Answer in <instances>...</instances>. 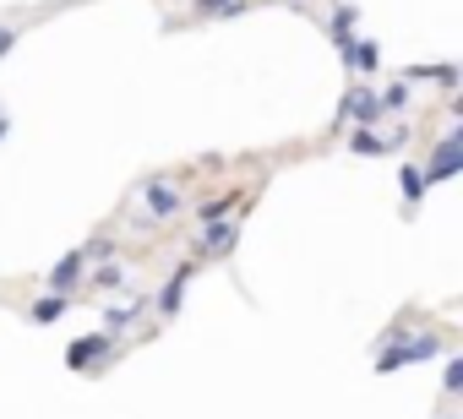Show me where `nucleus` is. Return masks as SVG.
I'll return each instance as SVG.
<instances>
[{"mask_svg":"<svg viewBox=\"0 0 463 419\" xmlns=\"http://www.w3.org/2000/svg\"><path fill=\"white\" fill-rule=\"evenodd\" d=\"M175 207H180L175 180H147V185H142V219H169Z\"/></svg>","mask_w":463,"mask_h":419,"instance_id":"nucleus-1","label":"nucleus"},{"mask_svg":"<svg viewBox=\"0 0 463 419\" xmlns=\"http://www.w3.org/2000/svg\"><path fill=\"white\" fill-rule=\"evenodd\" d=\"M104 349H109V338H104V332L77 338V343L66 349V365H71V370H88V365H99V359H104Z\"/></svg>","mask_w":463,"mask_h":419,"instance_id":"nucleus-2","label":"nucleus"},{"mask_svg":"<svg viewBox=\"0 0 463 419\" xmlns=\"http://www.w3.org/2000/svg\"><path fill=\"white\" fill-rule=\"evenodd\" d=\"M344 109H349V115H354V120H360V126H365V131H371V120H382V115H387V109H382V98H376V93H371V88H354V93H349V104H344Z\"/></svg>","mask_w":463,"mask_h":419,"instance_id":"nucleus-3","label":"nucleus"},{"mask_svg":"<svg viewBox=\"0 0 463 419\" xmlns=\"http://www.w3.org/2000/svg\"><path fill=\"white\" fill-rule=\"evenodd\" d=\"M71 284H82V251L61 256L55 273H50V294H71Z\"/></svg>","mask_w":463,"mask_h":419,"instance_id":"nucleus-4","label":"nucleus"},{"mask_svg":"<svg viewBox=\"0 0 463 419\" xmlns=\"http://www.w3.org/2000/svg\"><path fill=\"white\" fill-rule=\"evenodd\" d=\"M185 284H191V267H180V273L164 284V294H158V311H164V316H175V311H180V300H185Z\"/></svg>","mask_w":463,"mask_h":419,"instance_id":"nucleus-5","label":"nucleus"},{"mask_svg":"<svg viewBox=\"0 0 463 419\" xmlns=\"http://www.w3.org/2000/svg\"><path fill=\"white\" fill-rule=\"evenodd\" d=\"M196 246H202L207 256H223L229 246H235V224H213V229H207V235L196 240Z\"/></svg>","mask_w":463,"mask_h":419,"instance_id":"nucleus-6","label":"nucleus"},{"mask_svg":"<svg viewBox=\"0 0 463 419\" xmlns=\"http://www.w3.org/2000/svg\"><path fill=\"white\" fill-rule=\"evenodd\" d=\"M458 169V136H447L441 147H436V158H430V180H447Z\"/></svg>","mask_w":463,"mask_h":419,"instance_id":"nucleus-7","label":"nucleus"},{"mask_svg":"<svg viewBox=\"0 0 463 419\" xmlns=\"http://www.w3.org/2000/svg\"><path fill=\"white\" fill-rule=\"evenodd\" d=\"M349 66H354V71H376V66H382V50H376L371 39H360V44H349Z\"/></svg>","mask_w":463,"mask_h":419,"instance_id":"nucleus-8","label":"nucleus"},{"mask_svg":"<svg viewBox=\"0 0 463 419\" xmlns=\"http://www.w3.org/2000/svg\"><path fill=\"white\" fill-rule=\"evenodd\" d=\"M28 316H33L39 327H44V321H61V316H66V294H44V300H39Z\"/></svg>","mask_w":463,"mask_h":419,"instance_id":"nucleus-9","label":"nucleus"},{"mask_svg":"<svg viewBox=\"0 0 463 419\" xmlns=\"http://www.w3.org/2000/svg\"><path fill=\"white\" fill-rule=\"evenodd\" d=\"M327 28H333V39H338L344 50L354 44V12H349V6H344V12H333V23H327Z\"/></svg>","mask_w":463,"mask_h":419,"instance_id":"nucleus-10","label":"nucleus"},{"mask_svg":"<svg viewBox=\"0 0 463 419\" xmlns=\"http://www.w3.org/2000/svg\"><path fill=\"white\" fill-rule=\"evenodd\" d=\"M235 201H241L235 191H223V196H213L207 207H196V213H202V224H213V219H223V213H229V207H235Z\"/></svg>","mask_w":463,"mask_h":419,"instance_id":"nucleus-11","label":"nucleus"},{"mask_svg":"<svg viewBox=\"0 0 463 419\" xmlns=\"http://www.w3.org/2000/svg\"><path fill=\"white\" fill-rule=\"evenodd\" d=\"M354 153H360V158H376V153H387V142H382L376 131H354Z\"/></svg>","mask_w":463,"mask_h":419,"instance_id":"nucleus-12","label":"nucleus"},{"mask_svg":"<svg viewBox=\"0 0 463 419\" xmlns=\"http://www.w3.org/2000/svg\"><path fill=\"white\" fill-rule=\"evenodd\" d=\"M403 196H409V201H420V196H425V174H420L414 163L403 169Z\"/></svg>","mask_w":463,"mask_h":419,"instance_id":"nucleus-13","label":"nucleus"},{"mask_svg":"<svg viewBox=\"0 0 463 419\" xmlns=\"http://www.w3.org/2000/svg\"><path fill=\"white\" fill-rule=\"evenodd\" d=\"M137 311H142V300H126L120 311H109V332H120V327H126V321H131Z\"/></svg>","mask_w":463,"mask_h":419,"instance_id":"nucleus-14","label":"nucleus"},{"mask_svg":"<svg viewBox=\"0 0 463 419\" xmlns=\"http://www.w3.org/2000/svg\"><path fill=\"white\" fill-rule=\"evenodd\" d=\"M93 284H99V289H126V273H120V267H104Z\"/></svg>","mask_w":463,"mask_h":419,"instance_id":"nucleus-15","label":"nucleus"},{"mask_svg":"<svg viewBox=\"0 0 463 419\" xmlns=\"http://www.w3.org/2000/svg\"><path fill=\"white\" fill-rule=\"evenodd\" d=\"M441 386H447V392H458V386H463V359H447V376H441Z\"/></svg>","mask_w":463,"mask_h":419,"instance_id":"nucleus-16","label":"nucleus"},{"mask_svg":"<svg viewBox=\"0 0 463 419\" xmlns=\"http://www.w3.org/2000/svg\"><path fill=\"white\" fill-rule=\"evenodd\" d=\"M12 44H17V28H12V23H0V55H6Z\"/></svg>","mask_w":463,"mask_h":419,"instance_id":"nucleus-17","label":"nucleus"},{"mask_svg":"<svg viewBox=\"0 0 463 419\" xmlns=\"http://www.w3.org/2000/svg\"><path fill=\"white\" fill-rule=\"evenodd\" d=\"M223 6H235V0H196V12H223Z\"/></svg>","mask_w":463,"mask_h":419,"instance_id":"nucleus-18","label":"nucleus"},{"mask_svg":"<svg viewBox=\"0 0 463 419\" xmlns=\"http://www.w3.org/2000/svg\"><path fill=\"white\" fill-rule=\"evenodd\" d=\"M441 419H458V414H441Z\"/></svg>","mask_w":463,"mask_h":419,"instance_id":"nucleus-19","label":"nucleus"}]
</instances>
